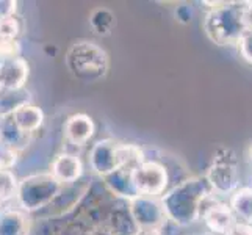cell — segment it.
<instances>
[{"mask_svg": "<svg viewBox=\"0 0 252 235\" xmlns=\"http://www.w3.org/2000/svg\"><path fill=\"white\" fill-rule=\"evenodd\" d=\"M205 13L202 29L213 44L221 47L238 46L252 29V2H212Z\"/></svg>", "mask_w": 252, "mask_h": 235, "instance_id": "1", "label": "cell"}, {"mask_svg": "<svg viewBox=\"0 0 252 235\" xmlns=\"http://www.w3.org/2000/svg\"><path fill=\"white\" fill-rule=\"evenodd\" d=\"M215 193L205 176H194L179 182L164 193L160 201L168 221L179 228L194 224L201 220L202 210Z\"/></svg>", "mask_w": 252, "mask_h": 235, "instance_id": "2", "label": "cell"}, {"mask_svg": "<svg viewBox=\"0 0 252 235\" xmlns=\"http://www.w3.org/2000/svg\"><path fill=\"white\" fill-rule=\"evenodd\" d=\"M64 65L75 80L82 83H97L107 77L110 58L107 50L97 42L80 39L67 49Z\"/></svg>", "mask_w": 252, "mask_h": 235, "instance_id": "3", "label": "cell"}, {"mask_svg": "<svg viewBox=\"0 0 252 235\" xmlns=\"http://www.w3.org/2000/svg\"><path fill=\"white\" fill-rule=\"evenodd\" d=\"M62 188L63 185L50 172L32 174L19 182L16 198L25 212H36L54 202Z\"/></svg>", "mask_w": 252, "mask_h": 235, "instance_id": "4", "label": "cell"}, {"mask_svg": "<svg viewBox=\"0 0 252 235\" xmlns=\"http://www.w3.org/2000/svg\"><path fill=\"white\" fill-rule=\"evenodd\" d=\"M215 195L232 196L240 188V171L237 154L230 147H220L204 174Z\"/></svg>", "mask_w": 252, "mask_h": 235, "instance_id": "5", "label": "cell"}, {"mask_svg": "<svg viewBox=\"0 0 252 235\" xmlns=\"http://www.w3.org/2000/svg\"><path fill=\"white\" fill-rule=\"evenodd\" d=\"M132 180L138 196L161 198L168 191L169 172L161 162L146 159L133 169Z\"/></svg>", "mask_w": 252, "mask_h": 235, "instance_id": "6", "label": "cell"}, {"mask_svg": "<svg viewBox=\"0 0 252 235\" xmlns=\"http://www.w3.org/2000/svg\"><path fill=\"white\" fill-rule=\"evenodd\" d=\"M128 210L138 231H163L168 223L160 198L136 196L128 201Z\"/></svg>", "mask_w": 252, "mask_h": 235, "instance_id": "7", "label": "cell"}, {"mask_svg": "<svg viewBox=\"0 0 252 235\" xmlns=\"http://www.w3.org/2000/svg\"><path fill=\"white\" fill-rule=\"evenodd\" d=\"M91 169L102 179L119 169L118 162V141L111 138H103L93 144L88 154Z\"/></svg>", "mask_w": 252, "mask_h": 235, "instance_id": "8", "label": "cell"}, {"mask_svg": "<svg viewBox=\"0 0 252 235\" xmlns=\"http://www.w3.org/2000/svg\"><path fill=\"white\" fill-rule=\"evenodd\" d=\"M210 199H208V201H210ZM201 221L204 223L207 231H210L213 235H225L238 220L235 213H233L232 207L229 205V202L212 201L205 204Z\"/></svg>", "mask_w": 252, "mask_h": 235, "instance_id": "9", "label": "cell"}, {"mask_svg": "<svg viewBox=\"0 0 252 235\" xmlns=\"http://www.w3.org/2000/svg\"><path fill=\"white\" fill-rule=\"evenodd\" d=\"M83 162L79 155L63 152L58 154L50 165V174L54 176L62 185L77 184L83 177Z\"/></svg>", "mask_w": 252, "mask_h": 235, "instance_id": "10", "label": "cell"}, {"mask_svg": "<svg viewBox=\"0 0 252 235\" xmlns=\"http://www.w3.org/2000/svg\"><path fill=\"white\" fill-rule=\"evenodd\" d=\"M29 63L24 58H8L0 62V91H19L29 78Z\"/></svg>", "mask_w": 252, "mask_h": 235, "instance_id": "11", "label": "cell"}, {"mask_svg": "<svg viewBox=\"0 0 252 235\" xmlns=\"http://www.w3.org/2000/svg\"><path fill=\"white\" fill-rule=\"evenodd\" d=\"M64 138L74 146H85L95 134V124L91 116L85 113L71 115L64 123Z\"/></svg>", "mask_w": 252, "mask_h": 235, "instance_id": "12", "label": "cell"}, {"mask_svg": "<svg viewBox=\"0 0 252 235\" xmlns=\"http://www.w3.org/2000/svg\"><path fill=\"white\" fill-rule=\"evenodd\" d=\"M11 116L17 129L27 135L36 132L42 126V123H44V113H42V110L30 102H22L19 105H16L11 110Z\"/></svg>", "mask_w": 252, "mask_h": 235, "instance_id": "13", "label": "cell"}, {"mask_svg": "<svg viewBox=\"0 0 252 235\" xmlns=\"http://www.w3.org/2000/svg\"><path fill=\"white\" fill-rule=\"evenodd\" d=\"M132 172L133 169L128 168H119L115 172H111L110 176L103 177V185L107 187V190L113 196H116L119 199H126L130 201L138 196L136 190L133 187V180H132Z\"/></svg>", "mask_w": 252, "mask_h": 235, "instance_id": "14", "label": "cell"}, {"mask_svg": "<svg viewBox=\"0 0 252 235\" xmlns=\"http://www.w3.org/2000/svg\"><path fill=\"white\" fill-rule=\"evenodd\" d=\"M32 218L14 208L0 210V235H30Z\"/></svg>", "mask_w": 252, "mask_h": 235, "instance_id": "15", "label": "cell"}, {"mask_svg": "<svg viewBox=\"0 0 252 235\" xmlns=\"http://www.w3.org/2000/svg\"><path fill=\"white\" fill-rule=\"evenodd\" d=\"M229 205L238 221L252 224V187H240L229 198Z\"/></svg>", "mask_w": 252, "mask_h": 235, "instance_id": "16", "label": "cell"}, {"mask_svg": "<svg viewBox=\"0 0 252 235\" xmlns=\"http://www.w3.org/2000/svg\"><path fill=\"white\" fill-rule=\"evenodd\" d=\"M90 27L100 36H108L116 27V14L110 8L99 6L90 14Z\"/></svg>", "mask_w": 252, "mask_h": 235, "instance_id": "17", "label": "cell"}, {"mask_svg": "<svg viewBox=\"0 0 252 235\" xmlns=\"http://www.w3.org/2000/svg\"><path fill=\"white\" fill-rule=\"evenodd\" d=\"M19 182L16 180L11 171H0V201L5 202L17 195Z\"/></svg>", "mask_w": 252, "mask_h": 235, "instance_id": "18", "label": "cell"}, {"mask_svg": "<svg viewBox=\"0 0 252 235\" xmlns=\"http://www.w3.org/2000/svg\"><path fill=\"white\" fill-rule=\"evenodd\" d=\"M21 33V22L16 16L0 17V39H17Z\"/></svg>", "mask_w": 252, "mask_h": 235, "instance_id": "19", "label": "cell"}, {"mask_svg": "<svg viewBox=\"0 0 252 235\" xmlns=\"http://www.w3.org/2000/svg\"><path fill=\"white\" fill-rule=\"evenodd\" d=\"M17 162V151L0 143V171H10Z\"/></svg>", "mask_w": 252, "mask_h": 235, "instance_id": "20", "label": "cell"}, {"mask_svg": "<svg viewBox=\"0 0 252 235\" xmlns=\"http://www.w3.org/2000/svg\"><path fill=\"white\" fill-rule=\"evenodd\" d=\"M21 54V44L17 39H0V60L17 58Z\"/></svg>", "mask_w": 252, "mask_h": 235, "instance_id": "21", "label": "cell"}, {"mask_svg": "<svg viewBox=\"0 0 252 235\" xmlns=\"http://www.w3.org/2000/svg\"><path fill=\"white\" fill-rule=\"evenodd\" d=\"M237 47L240 52V57L245 60L246 63L252 65V29L241 38Z\"/></svg>", "mask_w": 252, "mask_h": 235, "instance_id": "22", "label": "cell"}, {"mask_svg": "<svg viewBox=\"0 0 252 235\" xmlns=\"http://www.w3.org/2000/svg\"><path fill=\"white\" fill-rule=\"evenodd\" d=\"M225 235H252V224L237 221L235 224H233V228Z\"/></svg>", "mask_w": 252, "mask_h": 235, "instance_id": "23", "label": "cell"}, {"mask_svg": "<svg viewBox=\"0 0 252 235\" xmlns=\"http://www.w3.org/2000/svg\"><path fill=\"white\" fill-rule=\"evenodd\" d=\"M176 16H177V19H179L180 22L187 24V22H189V21H191V17H193V11H191V8H189V6L182 5V6H179V8H177Z\"/></svg>", "mask_w": 252, "mask_h": 235, "instance_id": "24", "label": "cell"}, {"mask_svg": "<svg viewBox=\"0 0 252 235\" xmlns=\"http://www.w3.org/2000/svg\"><path fill=\"white\" fill-rule=\"evenodd\" d=\"M17 10V2H0V17L14 16Z\"/></svg>", "mask_w": 252, "mask_h": 235, "instance_id": "25", "label": "cell"}, {"mask_svg": "<svg viewBox=\"0 0 252 235\" xmlns=\"http://www.w3.org/2000/svg\"><path fill=\"white\" fill-rule=\"evenodd\" d=\"M138 235H163L161 231H140Z\"/></svg>", "mask_w": 252, "mask_h": 235, "instance_id": "26", "label": "cell"}, {"mask_svg": "<svg viewBox=\"0 0 252 235\" xmlns=\"http://www.w3.org/2000/svg\"><path fill=\"white\" fill-rule=\"evenodd\" d=\"M248 157H249V162L252 163V144L249 146V151H248Z\"/></svg>", "mask_w": 252, "mask_h": 235, "instance_id": "27", "label": "cell"}, {"mask_svg": "<svg viewBox=\"0 0 252 235\" xmlns=\"http://www.w3.org/2000/svg\"><path fill=\"white\" fill-rule=\"evenodd\" d=\"M0 204H2V201H0Z\"/></svg>", "mask_w": 252, "mask_h": 235, "instance_id": "28", "label": "cell"}]
</instances>
